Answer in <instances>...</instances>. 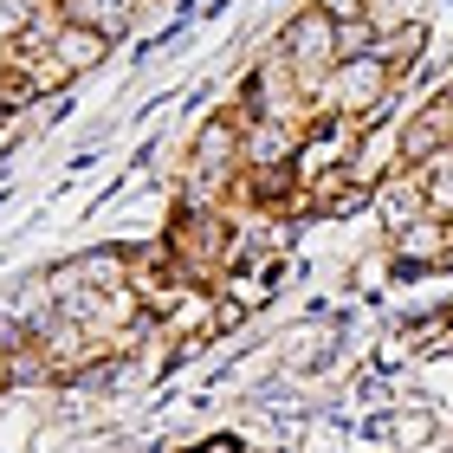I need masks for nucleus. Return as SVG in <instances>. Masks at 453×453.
Listing matches in <instances>:
<instances>
[{"mask_svg":"<svg viewBox=\"0 0 453 453\" xmlns=\"http://www.w3.org/2000/svg\"><path fill=\"white\" fill-rule=\"evenodd\" d=\"M240 111H214L208 123L195 130L188 142V188H195V208H208L220 188L240 181Z\"/></svg>","mask_w":453,"mask_h":453,"instance_id":"f257e3e1","label":"nucleus"},{"mask_svg":"<svg viewBox=\"0 0 453 453\" xmlns=\"http://www.w3.org/2000/svg\"><path fill=\"white\" fill-rule=\"evenodd\" d=\"M279 58H285V72H292V78H304V85L331 78L337 72V19L311 0V7L279 33Z\"/></svg>","mask_w":453,"mask_h":453,"instance_id":"f03ea898","label":"nucleus"},{"mask_svg":"<svg viewBox=\"0 0 453 453\" xmlns=\"http://www.w3.org/2000/svg\"><path fill=\"white\" fill-rule=\"evenodd\" d=\"M388 91H395V72H388L376 52H369V58H343V65L331 72V104H337L343 117H357V123L376 111Z\"/></svg>","mask_w":453,"mask_h":453,"instance_id":"7ed1b4c3","label":"nucleus"},{"mask_svg":"<svg viewBox=\"0 0 453 453\" xmlns=\"http://www.w3.org/2000/svg\"><path fill=\"white\" fill-rule=\"evenodd\" d=\"M447 142H453V97L434 91V97H427V104L395 130V150H402L408 169H421V162H427V156H441Z\"/></svg>","mask_w":453,"mask_h":453,"instance_id":"20e7f679","label":"nucleus"},{"mask_svg":"<svg viewBox=\"0 0 453 453\" xmlns=\"http://www.w3.org/2000/svg\"><path fill=\"white\" fill-rule=\"evenodd\" d=\"M104 52H111V39H97L91 27H72V19H58L52 39H46V65H52L58 78H65V85H72L78 72L104 65Z\"/></svg>","mask_w":453,"mask_h":453,"instance_id":"39448f33","label":"nucleus"},{"mask_svg":"<svg viewBox=\"0 0 453 453\" xmlns=\"http://www.w3.org/2000/svg\"><path fill=\"white\" fill-rule=\"evenodd\" d=\"M58 13L72 27H91L97 39H123L136 27V0H58Z\"/></svg>","mask_w":453,"mask_h":453,"instance_id":"423d86ee","label":"nucleus"},{"mask_svg":"<svg viewBox=\"0 0 453 453\" xmlns=\"http://www.w3.org/2000/svg\"><path fill=\"white\" fill-rule=\"evenodd\" d=\"M195 453H240V441H208V447H195Z\"/></svg>","mask_w":453,"mask_h":453,"instance_id":"0eeeda50","label":"nucleus"},{"mask_svg":"<svg viewBox=\"0 0 453 453\" xmlns=\"http://www.w3.org/2000/svg\"><path fill=\"white\" fill-rule=\"evenodd\" d=\"M7 117H13V111H7V104H0V123H7Z\"/></svg>","mask_w":453,"mask_h":453,"instance_id":"6e6552de","label":"nucleus"},{"mask_svg":"<svg viewBox=\"0 0 453 453\" xmlns=\"http://www.w3.org/2000/svg\"><path fill=\"white\" fill-rule=\"evenodd\" d=\"M447 97H453V85H447Z\"/></svg>","mask_w":453,"mask_h":453,"instance_id":"1a4fd4ad","label":"nucleus"}]
</instances>
